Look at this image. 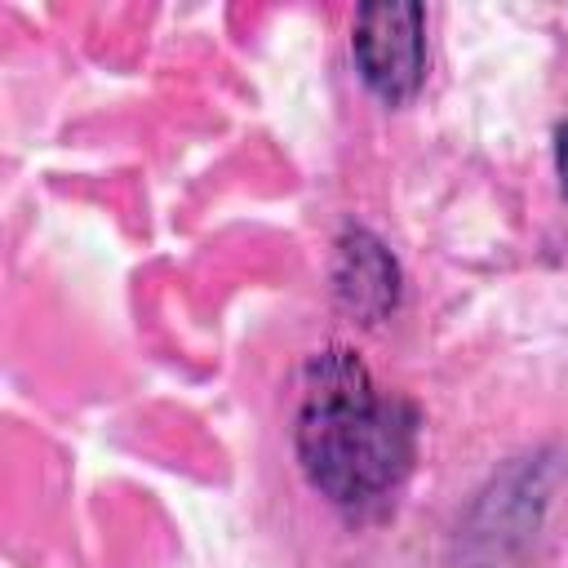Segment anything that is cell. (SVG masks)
<instances>
[{"label": "cell", "instance_id": "6da1fadb", "mask_svg": "<svg viewBox=\"0 0 568 568\" xmlns=\"http://www.w3.org/2000/svg\"><path fill=\"white\" fill-rule=\"evenodd\" d=\"M297 462L315 493L364 515L386 506L417 457V408L373 382L346 346L311 355L293 426Z\"/></svg>", "mask_w": 568, "mask_h": 568}, {"label": "cell", "instance_id": "7a4b0ae2", "mask_svg": "<svg viewBox=\"0 0 568 568\" xmlns=\"http://www.w3.org/2000/svg\"><path fill=\"white\" fill-rule=\"evenodd\" d=\"M351 58L373 98L404 106L426 80V9L413 0L359 4L351 27Z\"/></svg>", "mask_w": 568, "mask_h": 568}, {"label": "cell", "instance_id": "3957f363", "mask_svg": "<svg viewBox=\"0 0 568 568\" xmlns=\"http://www.w3.org/2000/svg\"><path fill=\"white\" fill-rule=\"evenodd\" d=\"M333 293L346 315L359 324H382L399 302V266L390 248L368 231H346L333 257Z\"/></svg>", "mask_w": 568, "mask_h": 568}, {"label": "cell", "instance_id": "277c9868", "mask_svg": "<svg viewBox=\"0 0 568 568\" xmlns=\"http://www.w3.org/2000/svg\"><path fill=\"white\" fill-rule=\"evenodd\" d=\"M555 173H559V191L568 195V120L555 129Z\"/></svg>", "mask_w": 568, "mask_h": 568}]
</instances>
